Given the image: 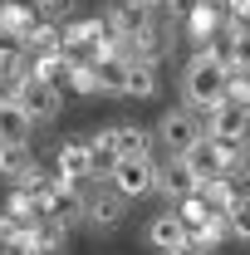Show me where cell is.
<instances>
[{"label": "cell", "mask_w": 250, "mask_h": 255, "mask_svg": "<svg viewBox=\"0 0 250 255\" xmlns=\"http://www.w3.org/2000/svg\"><path fill=\"white\" fill-rule=\"evenodd\" d=\"M182 94H187V103H191V113H216L221 103H231V69L211 54V49H201L196 59L187 64V74H182Z\"/></svg>", "instance_id": "cell-1"}, {"label": "cell", "mask_w": 250, "mask_h": 255, "mask_svg": "<svg viewBox=\"0 0 250 255\" xmlns=\"http://www.w3.org/2000/svg\"><path fill=\"white\" fill-rule=\"evenodd\" d=\"M39 201H44V221L64 226V231H74L79 221H89V196H79V187L64 182L59 172H54V182L39 187Z\"/></svg>", "instance_id": "cell-2"}, {"label": "cell", "mask_w": 250, "mask_h": 255, "mask_svg": "<svg viewBox=\"0 0 250 255\" xmlns=\"http://www.w3.org/2000/svg\"><path fill=\"white\" fill-rule=\"evenodd\" d=\"M201 137H206V123H201L191 108H167V113H162V123H157V142L172 152V162L187 157Z\"/></svg>", "instance_id": "cell-3"}, {"label": "cell", "mask_w": 250, "mask_h": 255, "mask_svg": "<svg viewBox=\"0 0 250 255\" xmlns=\"http://www.w3.org/2000/svg\"><path fill=\"white\" fill-rule=\"evenodd\" d=\"M157 167L152 157H123L113 162V172H108V187L118 191L123 201H132V196H147V191H157Z\"/></svg>", "instance_id": "cell-4"}, {"label": "cell", "mask_w": 250, "mask_h": 255, "mask_svg": "<svg viewBox=\"0 0 250 255\" xmlns=\"http://www.w3.org/2000/svg\"><path fill=\"white\" fill-rule=\"evenodd\" d=\"M0 177H5L10 187H25V191L44 187V172H39V162L30 157V147H15V142H0Z\"/></svg>", "instance_id": "cell-5"}, {"label": "cell", "mask_w": 250, "mask_h": 255, "mask_svg": "<svg viewBox=\"0 0 250 255\" xmlns=\"http://www.w3.org/2000/svg\"><path fill=\"white\" fill-rule=\"evenodd\" d=\"M162 5H167V0H123V5L108 10V20H113V25L127 34V44H132L142 30H152L157 20H162Z\"/></svg>", "instance_id": "cell-6"}, {"label": "cell", "mask_w": 250, "mask_h": 255, "mask_svg": "<svg viewBox=\"0 0 250 255\" xmlns=\"http://www.w3.org/2000/svg\"><path fill=\"white\" fill-rule=\"evenodd\" d=\"M20 108L30 113L34 123H54L59 118V108H64V89H54V84H39V79H25L20 84Z\"/></svg>", "instance_id": "cell-7"}, {"label": "cell", "mask_w": 250, "mask_h": 255, "mask_svg": "<svg viewBox=\"0 0 250 255\" xmlns=\"http://www.w3.org/2000/svg\"><path fill=\"white\" fill-rule=\"evenodd\" d=\"M206 137L211 142H250V108L241 103H221L206 118Z\"/></svg>", "instance_id": "cell-8"}, {"label": "cell", "mask_w": 250, "mask_h": 255, "mask_svg": "<svg viewBox=\"0 0 250 255\" xmlns=\"http://www.w3.org/2000/svg\"><path fill=\"white\" fill-rule=\"evenodd\" d=\"M221 30H226V5H216V0H196V5L187 10V34L201 44V49H206Z\"/></svg>", "instance_id": "cell-9"}, {"label": "cell", "mask_w": 250, "mask_h": 255, "mask_svg": "<svg viewBox=\"0 0 250 255\" xmlns=\"http://www.w3.org/2000/svg\"><path fill=\"white\" fill-rule=\"evenodd\" d=\"M123 211H127V201H123L113 187H94V191H89V221H84V226L113 231V226L123 221Z\"/></svg>", "instance_id": "cell-10"}, {"label": "cell", "mask_w": 250, "mask_h": 255, "mask_svg": "<svg viewBox=\"0 0 250 255\" xmlns=\"http://www.w3.org/2000/svg\"><path fill=\"white\" fill-rule=\"evenodd\" d=\"M54 172H59L64 182L94 177V147H89V137H74V142H64L59 157H54Z\"/></svg>", "instance_id": "cell-11"}, {"label": "cell", "mask_w": 250, "mask_h": 255, "mask_svg": "<svg viewBox=\"0 0 250 255\" xmlns=\"http://www.w3.org/2000/svg\"><path fill=\"white\" fill-rule=\"evenodd\" d=\"M147 241H152L162 255H172V251H182V246L191 241V231L182 226V216H177V211L167 206L162 216H152V226H147Z\"/></svg>", "instance_id": "cell-12"}, {"label": "cell", "mask_w": 250, "mask_h": 255, "mask_svg": "<svg viewBox=\"0 0 250 255\" xmlns=\"http://www.w3.org/2000/svg\"><path fill=\"white\" fill-rule=\"evenodd\" d=\"M108 137H113V157H152V132L137 123H113L108 128Z\"/></svg>", "instance_id": "cell-13"}, {"label": "cell", "mask_w": 250, "mask_h": 255, "mask_svg": "<svg viewBox=\"0 0 250 255\" xmlns=\"http://www.w3.org/2000/svg\"><path fill=\"white\" fill-rule=\"evenodd\" d=\"M94 89L108 98H127V59L123 54H103L94 59Z\"/></svg>", "instance_id": "cell-14"}, {"label": "cell", "mask_w": 250, "mask_h": 255, "mask_svg": "<svg viewBox=\"0 0 250 255\" xmlns=\"http://www.w3.org/2000/svg\"><path fill=\"white\" fill-rule=\"evenodd\" d=\"M157 191H162V196H167V201L177 206V201H187V196H196V191H201V182L191 177V172L182 167V162H167V167L157 172Z\"/></svg>", "instance_id": "cell-15"}, {"label": "cell", "mask_w": 250, "mask_h": 255, "mask_svg": "<svg viewBox=\"0 0 250 255\" xmlns=\"http://www.w3.org/2000/svg\"><path fill=\"white\" fill-rule=\"evenodd\" d=\"M236 182H241V177H211V182H201V201H206L211 211H221V216L236 211V206L246 201V191L236 187Z\"/></svg>", "instance_id": "cell-16"}, {"label": "cell", "mask_w": 250, "mask_h": 255, "mask_svg": "<svg viewBox=\"0 0 250 255\" xmlns=\"http://www.w3.org/2000/svg\"><path fill=\"white\" fill-rule=\"evenodd\" d=\"M177 162L187 167L196 182H211V177H221V152H216V142H211V137H201L187 157H177Z\"/></svg>", "instance_id": "cell-17"}, {"label": "cell", "mask_w": 250, "mask_h": 255, "mask_svg": "<svg viewBox=\"0 0 250 255\" xmlns=\"http://www.w3.org/2000/svg\"><path fill=\"white\" fill-rule=\"evenodd\" d=\"M30 128H34V118L20 108V103H0V142L30 147Z\"/></svg>", "instance_id": "cell-18"}, {"label": "cell", "mask_w": 250, "mask_h": 255, "mask_svg": "<svg viewBox=\"0 0 250 255\" xmlns=\"http://www.w3.org/2000/svg\"><path fill=\"white\" fill-rule=\"evenodd\" d=\"M0 25H10L15 34H25V39H30L34 25H39V10L25 5V0H0Z\"/></svg>", "instance_id": "cell-19"}, {"label": "cell", "mask_w": 250, "mask_h": 255, "mask_svg": "<svg viewBox=\"0 0 250 255\" xmlns=\"http://www.w3.org/2000/svg\"><path fill=\"white\" fill-rule=\"evenodd\" d=\"M157 94V64L127 59V98H152Z\"/></svg>", "instance_id": "cell-20"}, {"label": "cell", "mask_w": 250, "mask_h": 255, "mask_svg": "<svg viewBox=\"0 0 250 255\" xmlns=\"http://www.w3.org/2000/svg\"><path fill=\"white\" fill-rule=\"evenodd\" d=\"M172 211L182 216V226H187V231H201V226H206L211 216H216V211H211V206L201 201V191H196V196H187V201H177Z\"/></svg>", "instance_id": "cell-21"}, {"label": "cell", "mask_w": 250, "mask_h": 255, "mask_svg": "<svg viewBox=\"0 0 250 255\" xmlns=\"http://www.w3.org/2000/svg\"><path fill=\"white\" fill-rule=\"evenodd\" d=\"M34 241H39V255H54V251H64L69 231H64V226H54V221H39V226H34Z\"/></svg>", "instance_id": "cell-22"}, {"label": "cell", "mask_w": 250, "mask_h": 255, "mask_svg": "<svg viewBox=\"0 0 250 255\" xmlns=\"http://www.w3.org/2000/svg\"><path fill=\"white\" fill-rule=\"evenodd\" d=\"M30 5L39 10V20H54V25H59V20H69V15L79 10V0H30Z\"/></svg>", "instance_id": "cell-23"}, {"label": "cell", "mask_w": 250, "mask_h": 255, "mask_svg": "<svg viewBox=\"0 0 250 255\" xmlns=\"http://www.w3.org/2000/svg\"><path fill=\"white\" fill-rule=\"evenodd\" d=\"M226 221H231V236L236 241H250V191H246V201L236 211H226Z\"/></svg>", "instance_id": "cell-24"}, {"label": "cell", "mask_w": 250, "mask_h": 255, "mask_svg": "<svg viewBox=\"0 0 250 255\" xmlns=\"http://www.w3.org/2000/svg\"><path fill=\"white\" fill-rule=\"evenodd\" d=\"M15 54H25V34H15L10 25H0V59H15Z\"/></svg>", "instance_id": "cell-25"}, {"label": "cell", "mask_w": 250, "mask_h": 255, "mask_svg": "<svg viewBox=\"0 0 250 255\" xmlns=\"http://www.w3.org/2000/svg\"><path fill=\"white\" fill-rule=\"evenodd\" d=\"M15 236H20V221H10V216H0V246H5V251L15 246Z\"/></svg>", "instance_id": "cell-26"}, {"label": "cell", "mask_w": 250, "mask_h": 255, "mask_svg": "<svg viewBox=\"0 0 250 255\" xmlns=\"http://www.w3.org/2000/svg\"><path fill=\"white\" fill-rule=\"evenodd\" d=\"M172 255H206V251H201V246H196V241H187V246H182V251H172Z\"/></svg>", "instance_id": "cell-27"}, {"label": "cell", "mask_w": 250, "mask_h": 255, "mask_svg": "<svg viewBox=\"0 0 250 255\" xmlns=\"http://www.w3.org/2000/svg\"><path fill=\"white\" fill-rule=\"evenodd\" d=\"M0 89H5V69H0Z\"/></svg>", "instance_id": "cell-28"}]
</instances>
